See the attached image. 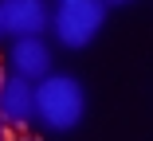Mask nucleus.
<instances>
[{"mask_svg": "<svg viewBox=\"0 0 153 141\" xmlns=\"http://www.w3.org/2000/svg\"><path fill=\"white\" fill-rule=\"evenodd\" d=\"M86 118V86L75 75L51 71L36 82V125L47 133H71Z\"/></svg>", "mask_w": 153, "mask_h": 141, "instance_id": "1", "label": "nucleus"}, {"mask_svg": "<svg viewBox=\"0 0 153 141\" xmlns=\"http://www.w3.org/2000/svg\"><path fill=\"white\" fill-rule=\"evenodd\" d=\"M106 4L102 0H71V4H55L51 8V35L59 47L67 51H82L98 39L102 24H106Z\"/></svg>", "mask_w": 153, "mask_h": 141, "instance_id": "2", "label": "nucleus"}, {"mask_svg": "<svg viewBox=\"0 0 153 141\" xmlns=\"http://www.w3.org/2000/svg\"><path fill=\"white\" fill-rule=\"evenodd\" d=\"M0 118L16 133L36 125V82H27L20 75H4V82H0Z\"/></svg>", "mask_w": 153, "mask_h": 141, "instance_id": "3", "label": "nucleus"}, {"mask_svg": "<svg viewBox=\"0 0 153 141\" xmlns=\"http://www.w3.org/2000/svg\"><path fill=\"white\" fill-rule=\"evenodd\" d=\"M8 75H20L27 82H39L51 75V43L43 35H20L8 47Z\"/></svg>", "mask_w": 153, "mask_h": 141, "instance_id": "4", "label": "nucleus"}, {"mask_svg": "<svg viewBox=\"0 0 153 141\" xmlns=\"http://www.w3.org/2000/svg\"><path fill=\"white\" fill-rule=\"evenodd\" d=\"M0 12H4V35H12V39L43 35L51 24L47 0H0Z\"/></svg>", "mask_w": 153, "mask_h": 141, "instance_id": "5", "label": "nucleus"}, {"mask_svg": "<svg viewBox=\"0 0 153 141\" xmlns=\"http://www.w3.org/2000/svg\"><path fill=\"white\" fill-rule=\"evenodd\" d=\"M0 141H16V129H12L4 118H0Z\"/></svg>", "mask_w": 153, "mask_h": 141, "instance_id": "6", "label": "nucleus"}, {"mask_svg": "<svg viewBox=\"0 0 153 141\" xmlns=\"http://www.w3.org/2000/svg\"><path fill=\"white\" fill-rule=\"evenodd\" d=\"M106 8H126V4H134V0H102Z\"/></svg>", "mask_w": 153, "mask_h": 141, "instance_id": "7", "label": "nucleus"}, {"mask_svg": "<svg viewBox=\"0 0 153 141\" xmlns=\"http://www.w3.org/2000/svg\"><path fill=\"white\" fill-rule=\"evenodd\" d=\"M0 39H4V12H0Z\"/></svg>", "mask_w": 153, "mask_h": 141, "instance_id": "8", "label": "nucleus"}, {"mask_svg": "<svg viewBox=\"0 0 153 141\" xmlns=\"http://www.w3.org/2000/svg\"><path fill=\"white\" fill-rule=\"evenodd\" d=\"M16 141H39V137H16Z\"/></svg>", "mask_w": 153, "mask_h": 141, "instance_id": "9", "label": "nucleus"}, {"mask_svg": "<svg viewBox=\"0 0 153 141\" xmlns=\"http://www.w3.org/2000/svg\"><path fill=\"white\" fill-rule=\"evenodd\" d=\"M4 75H8V71H4V67H0V82H4Z\"/></svg>", "mask_w": 153, "mask_h": 141, "instance_id": "10", "label": "nucleus"}, {"mask_svg": "<svg viewBox=\"0 0 153 141\" xmlns=\"http://www.w3.org/2000/svg\"><path fill=\"white\" fill-rule=\"evenodd\" d=\"M55 4H71V0H55Z\"/></svg>", "mask_w": 153, "mask_h": 141, "instance_id": "11", "label": "nucleus"}]
</instances>
